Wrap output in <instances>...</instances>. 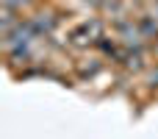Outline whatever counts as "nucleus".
I'll list each match as a JSON object with an SVG mask.
<instances>
[{
  "instance_id": "obj_1",
  "label": "nucleus",
  "mask_w": 158,
  "mask_h": 139,
  "mask_svg": "<svg viewBox=\"0 0 158 139\" xmlns=\"http://www.w3.org/2000/svg\"><path fill=\"white\" fill-rule=\"evenodd\" d=\"M142 28H144L147 33H153V31H158V28H156V25H153V22H150V20H144V22H142Z\"/></svg>"
}]
</instances>
